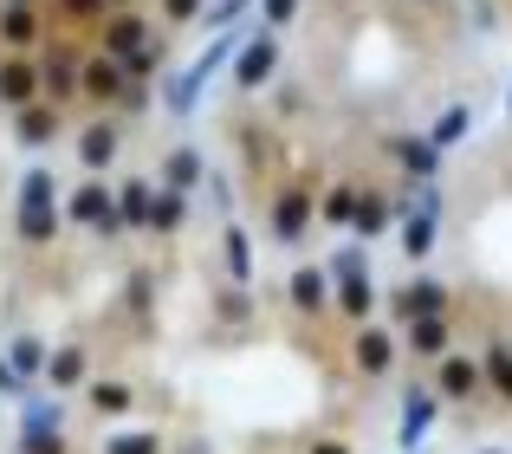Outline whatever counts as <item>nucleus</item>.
<instances>
[{"mask_svg": "<svg viewBox=\"0 0 512 454\" xmlns=\"http://www.w3.org/2000/svg\"><path fill=\"white\" fill-rule=\"evenodd\" d=\"M350 208H357V182H331L325 202H318V215H325L331 227H350Z\"/></svg>", "mask_w": 512, "mask_h": 454, "instance_id": "32", "label": "nucleus"}, {"mask_svg": "<svg viewBox=\"0 0 512 454\" xmlns=\"http://www.w3.org/2000/svg\"><path fill=\"white\" fill-rule=\"evenodd\" d=\"M150 20H143L137 7H117V13H104V26H98V52L104 59H117V65H130L143 46H150Z\"/></svg>", "mask_w": 512, "mask_h": 454, "instance_id": "2", "label": "nucleus"}, {"mask_svg": "<svg viewBox=\"0 0 512 454\" xmlns=\"http://www.w3.org/2000/svg\"><path fill=\"white\" fill-rule=\"evenodd\" d=\"M338 312H344V318H357V325H370V312H376V286H370V279H344V286H338Z\"/></svg>", "mask_w": 512, "mask_h": 454, "instance_id": "29", "label": "nucleus"}, {"mask_svg": "<svg viewBox=\"0 0 512 454\" xmlns=\"http://www.w3.org/2000/svg\"><path fill=\"white\" fill-rule=\"evenodd\" d=\"M467 124H474V111H467V104H448V111L435 117V130H428V143H435V150H448V143L467 137Z\"/></svg>", "mask_w": 512, "mask_h": 454, "instance_id": "31", "label": "nucleus"}, {"mask_svg": "<svg viewBox=\"0 0 512 454\" xmlns=\"http://www.w3.org/2000/svg\"><path fill=\"white\" fill-rule=\"evenodd\" d=\"M13 454H20V448H13Z\"/></svg>", "mask_w": 512, "mask_h": 454, "instance_id": "50", "label": "nucleus"}, {"mask_svg": "<svg viewBox=\"0 0 512 454\" xmlns=\"http://www.w3.org/2000/svg\"><path fill=\"white\" fill-rule=\"evenodd\" d=\"M85 403L98 409V416H124V409H137V390L117 383V377H98V383H85Z\"/></svg>", "mask_w": 512, "mask_h": 454, "instance_id": "24", "label": "nucleus"}, {"mask_svg": "<svg viewBox=\"0 0 512 454\" xmlns=\"http://www.w3.org/2000/svg\"><path fill=\"white\" fill-rule=\"evenodd\" d=\"M117 7H130V0H104V13H117Z\"/></svg>", "mask_w": 512, "mask_h": 454, "instance_id": "46", "label": "nucleus"}, {"mask_svg": "<svg viewBox=\"0 0 512 454\" xmlns=\"http://www.w3.org/2000/svg\"><path fill=\"white\" fill-rule=\"evenodd\" d=\"M221 260H227V279H234V286H247V279H253V240H247V227H234V221L221 227Z\"/></svg>", "mask_w": 512, "mask_h": 454, "instance_id": "23", "label": "nucleus"}, {"mask_svg": "<svg viewBox=\"0 0 512 454\" xmlns=\"http://www.w3.org/2000/svg\"><path fill=\"white\" fill-rule=\"evenodd\" d=\"M182 454H208V448H182Z\"/></svg>", "mask_w": 512, "mask_h": 454, "instance_id": "48", "label": "nucleus"}, {"mask_svg": "<svg viewBox=\"0 0 512 454\" xmlns=\"http://www.w3.org/2000/svg\"><path fill=\"white\" fill-rule=\"evenodd\" d=\"M182 221H188V195L156 189L150 195V227H143V234H182Z\"/></svg>", "mask_w": 512, "mask_h": 454, "instance_id": "26", "label": "nucleus"}, {"mask_svg": "<svg viewBox=\"0 0 512 454\" xmlns=\"http://www.w3.org/2000/svg\"><path fill=\"white\" fill-rule=\"evenodd\" d=\"M435 221L441 215H422V208L402 221V253H409V260H428V247H435Z\"/></svg>", "mask_w": 512, "mask_h": 454, "instance_id": "30", "label": "nucleus"}, {"mask_svg": "<svg viewBox=\"0 0 512 454\" xmlns=\"http://www.w3.org/2000/svg\"><path fill=\"white\" fill-rule=\"evenodd\" d=\"M260 13H266V33H273V26H286L299 13V0H260Z\"/></svg>", "mask_w": 512, "mask_h": 454, "instance_id": "40", "label": "nucleus"}, {"mask_svg": "<svg viewBox=\"0 0 512 454\" xmlns=\"http://www.w3.org/2000/svg\"><path fill=\"white\" fill-rule=\"evenodd\" d=\"M117 150H124V130H117V117H91V124L78 130V163H85L91 176H104V169L117 163Z\"/></svg>", "mask_w": 512, "mask_h": 454, "instance_id": "8", "label": "nucleus"}, {"mask_svg": "<svg viewBox=\"0 0 512 454\" xmlns=\"http://www.w3.org/2000/svg\"><path fill=\"white\" fill-rule=\"evenodd\" d=\"M39 33H46V26H39V7H0V39H7V52L33 46Z\"/></svg>", "mask_w": 512, "mask_h": 454, "instance_id": "25", "label": "nucleus"}, {"mask_svg": "<svg viewBox=\"0 0 512 454\" xmlns=\"http://www.w3.org/2000/svg\"><path fill=\"white\" fill-rule=\"evenodd\" d=\"M150 195H156L150 176H130L124 189L111 195V202H117V221H124V234H143V227H150Z\"/></svg>", "mask_w": 512, "mask_h": 454, "instance_id": "15", "label": "nucleus"}, {"mask_svg": "<svg viewBox=\"0 0 512 454\" xmlns=\"http://www.w3.org/2000/svg\"><path fill=\"white\" fill-rule=\"evenodd\" d=\"M150 286H156L150 273H137V279H130V286H124V305H130V312H137V318L150 312Z\"/></svg>", "mask_w": 512, "mask_h": 454, "instance_id": "39", "label": "nucleus"}, {"mask_svg": "<svg viewBox=\"0 0 512 454\" xmlns=\"http://www.w3.org/2000/svg\"><path fill=\"white\" fill-rule=\"evenodd\" d=\"M402 344H409L415 357H448V344H454V331H448V318H409V331H402Z\"/></svg>", "mask_w": 512, "mask_h": 454, "instance_id": "19", "label": "nucleus"}, {"mask_svg": "<svg viewBox=\"0 0 512 454\" xmlns=\"http://www.w3.org/2000/svg\"><path fill=\"white\" fill-rule=\"evenodd\" d=\"M480 377H487V390L512 403V344H487V357H480Z\"/></svg>", "mask_w": 512, "mask_h": 454, "instance_id": "27", "label": "nucleus"}, {"mask_svg": "<svg viewBox=\"0 0 512 454\" xmlns=\"http://www.w3.org/2000/svg\"><path fill=\"white\" fill-rule=\"evenodd\" d=\"M487 390V377H480V357H441V370H435V396H448V403H467V396H480Z\"/></svg>", "mask_w": 512, "mask_h": 454, "instance_id": "10", "label": "nucleus"}, {"mask_svg": "<svg viewBox=\"0 0 512 454\" xmlns=\"http://www.w3.org/2000/svg\"><path fill=\"white\" fill-rule=\"evenodd\" d=\"M85 370H91L85 344H65V351H46V383H52V390H85Z\"/></svg>", "mask_w": 512, "mask_h": 454, "instance_id": "18", "label": "nucleus"}, {"mask_svg": "<svg viewBox=\"0 0 512 454\" xmlns=\"http://www.w3.org/2000/svg\"><path fill=\"white\" fill-rule=\"evenodd\" d=\"M273 72H279V46H273V33H247V46L234 52V85H240V91H260Z\"/></svg>", "mask_w": 512, "mask_h": 454, "instance_id": "7", "label": "nucleus"}, {"mask_svg": "<svg viewBox=\"0 0 512 454\" xmlns=\"http://www.w3.org/2000/svg\"><path fill=\"white\" fill-rule=\"evenodd\" d=\"M169 20H201V0H163Z\"/></svg>", "mask_w": 512, "mask_h": 454, "instance_id": "44", "label": "nucleus"}, {"mask_svg": "<svg viewBox=\"0 0 512 454\" xmlns=\"http://www.w3.org/2000/svg\"><path fill=\"white\" fill-rule=\"evenodd\" d=\"M312 215H318V195L305 189V182H286V189L273 195V240L279 247H299V240L312 234Z\"/></svg>", "mask_w": 512, "mask_h": 454, "instance_id": "3", "label": "nucleus"}, {"mask_svg": "<svg viewBox=\"0 0 512 454\" xmlns=\"http://www.w3.org/2000/svg\"><path fill=\"white\" fill-rule=\"evenodd\" d=\"M325 279H370V266H363V247H344V253H331V266H325Z\"/></svg>", "mask_w": 512, "mask_h": 454, "instance_id": "35", "label": "nucleus"}, {"mask_svg": "<svg viewBox=\"0 0 512 454\" xmlns=\"http://www.w3.org/2000/svg\"><path fill=\"white\" fill-rule=\"evenodd\" d=\"M247 7H253V0H201V20H208V26H234Z\"/></svg>", "mask_w": 512, "mask_h": 454, "instance_id": "37", "label": "nucleus"}, {"mask_svg": "<svg viewBox=\"0 0 512 454\" xmlns=\"http://www.w3.org/2000/svg\"><path fill=\"white\" fill-rule=\"evenodd\" d=\"M13 208H59V176H52V169H26Z\"/></svg>", "mask_w": 512, "mask_h": 454, "instance_id": "28", "label": "nucleus"}, {"mask_svg": "<svg viewBox=\"0 0 512 454\" xmlns=\"http://www.w3.org/2000/svg\"><path fill=\"white\" fill-rule=\"evenodd\" d=\"M0 104H7V111L39 104V72H33V59H0Z\"/></svg>", "mask_w": 512, "mask_h": 454, "instance_id": "14", "label": "nucleus"}, {"mask_svg": "<svg viewBox=\"0 0 512 454\" xmlns=\"http://www.w3.org/2000/svg\"><path fill=\"white\" fill-rule=\"evenodd\" d=\"M247 312H253L247 286H227V292H214V318H221V325H240Z\"/></svg>", "mask_w": 512, "mask_h": 454, "instance_id": "34", "label": "nucleus"}, {"mask_svg": "<svg viewBox=\"0 0 512 454\" xmlns=\"http://www.w3.org/2000/svg\"><path fill=\"white\" fill-rule=\"evenodd\" d=\"M20 377H33V370H46V344L39 338H13V357H7Z\"/></svg>", "mask_w": 512, "mask_h": 454, "instance_id": "36", "label": "nucleus"}, {"mask_svg": "<svg viewBox=\"0 0 512 454\" xmlns=\"http://www.w3.org/2000/svg\"><path fill=\"white\" fill-rule=\"evenodd\" d=\"M104 454H163V435H150V429L111 435V442H104Z\"/></svg>", "mask_w": 512, "mask_h": 454, "instance_id": "33", "label": "nucleus"}, {"mask_svg": "<svg viewBox=\"0 0 512 454\" xmlns=\"http://www.w3.org/2000/svg\"><path fill=\"white\" fill-rule=\"evenodd\" d=\"M312 454H350V442H312Z\"/></svg>", "mask_w": 512, "mask_h": 454, "instance_id": "45", "label": "nucleus"}, {"mask_svg": "<svg viewBox=\"0 0 512 454\" xmlns=\"http://www.w3.org/2000/svg\"><path fill=\"white\" fill-rule=\"evenodd\" d=\"M59 208H13V234L26 240V247H52L59 240Z\"/></svg>", "mask_w": 512, "mask_h": 454, "instance_id": "22", "label": "nucleus"}, {"mask_svg": "<svg viewBox=\"0 0 512 454\" xmlns=\"http://www.w3.org/2000/svg\"><path fill=\"white\" fill-rule=\"evenodd\" d=\"M240 46H247V33H234V26H227V33H214V46L208 52H201V59L195 65H188V72L182 78H169V91H163V104H169V111L175 117H182V111H195V98H201V85H208V78L214 72H221V65L227 59H234V52Z\"/></svg>", "mask_w": 512, "mask_h": 454, "instance_id": "1", "label": "nucleus"}, {"mask_svg": "<svg viewBox=\"0 0 512 454\" xmlns=\"http://www.w3.org/2000/svg\"><path fill=\"white\" fill-rule=\"evenodd\" d=\"M117 215V202H111V182H78L72 195H65V208H59V221H72V227H91V234H98L104 221Z\"/></svg>", "mask_w": 512, "mask_h": 454, "instance_id": "5", "label": "nucleus"}, {"mask_svg": "<svg viewBox=\"0 0 512 454\" xmlns=\"http://www.w3.org/2000/svg\"><path fill=\"white\" fill-rule=\"evenodd\" d=\"M143 104H150V85H137V78H130L124 98H117V111H143Z\"/></svg>", "mask_w": 512, "mask_h": 454, "instance_id": "43", "label": "nucleus"}, {"mask_svg": "<svg viewBox=\"0 0 512 454\" xmlns=\"http://www.w3.org/2000/svg\"><path fill=\"white\" fill-rule=\"evenodd\" d=\"M286 286H292V292H286V299H292V312H305V318H312V312H325V299H331V292H325V286H331V279H325V266H299V273H292Z\"/></svg>", "mask_w": 512, "mask_h": 454, "instance_id": "20", "label": "nucleus"}, {"mask_svg": "<svg viewBox=\"0 0 512 454\" xmlns=\"http://www.w3.org/2000/svg\"><path fill=\"white\" fill-rule=\"evenodd\" d=\"M124 85H130V72L117 59H104V52L78 65V98H91V104H117V98H124Z\"/></svg>", "mask_w": 512, "mask_h": 454, "instance_id": "9", "label": "nucleus"}, {"mask_svg": "<svg viewBox=\"0 0 512 454\" xmlns=\"http://www.w3.org/2000/svg\"><path fill=\"white\" fill-rule=\"evenodd\" d=\"M201 182H208L201 150H195V143H175V150L163 156V189H169V195H188V189H201Z\"/></svg>", "mask_w": 512, "mask_h": 454, "instance_id": "13", "label": "nucleus"}, {"mask_svg": "<svg viewBox=\"0 0 512 454\" xmlns=\"http://www.w3.org/2000/svg\"><path fill=\"white\" fill-rule=\"evenodd\" d=\"M65 20H104V0H59Z\"/></svg>", "mask_w": 512, "mask_h": 454, "instance_id": "41", "label": "nucleus"}, {"mask_svg": "<svg viewBox=\"0 0 512 454\" xmlns=\"http://www.w3.org/2000/svg\"><path fill=\"white\" fill-rule=\"evenodd\" d=\"M124 72H130V78H137V85H150V72H163V46H156V39H150V46H143V52H137V59H130V65H124Z\"/></svg>", "mask_w": 512, "mask_h": 454, "instance_id": "38", "label": "nucleus"}, {"mask_svg": "<svg viewBox=\"0 0 512 454\" xmlns=\"http://www.w3.org/2000/svg\"><path fill=\"white\" fill-rule=\"evenodd\" d=\"M20 454H72L65 448V403H33L26 409Z\"/></svg>", "mask_w": 512, "mask_h": 454, "instance_id": "4", "label": "nucleus"}, {"mask_svg": "<svg viewBox=\"0 0 512 454\" xmlns=\"http://www.w3.org/2000/svg\"><path fill=\"white\" fill-rule=\"evenodd\" d=\"M506 111H512V91H506Z\"/></svg>", "mask_w": 512, "mask_h": 454, "instance_id": "49", "label": "nucleus"}, {"mask_svg": "<svg viewBox=\"0 0 512 454\" xmlns=\"http://www.w3.org/2000/svg\"><path fill=\"white\" fill-rule=\"evenodd\" d=\"M435 409H441V396L415 383V390H409V403H402V429H396V442L409 448V454H422V435L435 429Z\"/></svg>", "mask_w": 512, "mask_h": 454, "instance_id": "12", "label": "nucleus"}, {"mask_svg": "<svg viewBox=\"0 0 512 454\" xmlns=\"http://www.w3.org/2000/svg\"><path fill=\"white\" fill-rule=\"evenodd\" d=\"M0 7H33V0H0Z\"/></svg>", "mask_w": 512, "mask_h": 454, "instance_id": "47", "label": "nucleus"}, {"mask_svg": "<svg viewBox=\"0 0 512 454\" xmlns=\"http://www.w3.org/2000/svg\"><path fill=\"white\" fill-rule=\"evenodd\" d=\"M389 156H396L402 169H409L415 182H435L441 176V150L428 137H389Z\"/></svg>", "mask_w": 512, "mask_h": 454, "instance_id": "16", "label": "nucleus"}, {"mask_svg": "<svg viewBox=\"0 0 512 454\" xmlns=\"http://www.w3.org/2000/svg\"><path fill=\"white\" fill-rule=\"evenodd\" d=\"M389 215H396V202H389V195L357 189V208H350V234H357V240H376V234L389 227Z\"/></svg>", "mask_w": 512, "mask_h": 454, "instance_id": "21", "label": "nucleus"}, {"mask_svg": "<svg viewBox=\"0 0 512 454\" xmlns=\"http://www.w3.org/2000/svg\"><path fill=\"white\" fill-rule=\"evenodd\" d=\"M33 72H39V104H52V111H65V104L78 98V59H72V52H59V46H52L46 59L33 65Z\"/></svg>", "mask_w": 512, "mask_h": 454, "instance_id": "6", "label": "nucleus"}, {"mask_svg": "<svg viewBox=\"0 0 512 454\" xmlns=\"http://www.w3.org/2000/svg\"><path fill=\"white\" fill-rule=\"evenodd\" d=\"M0 396H26V377L7 364V351H0Z\"/></svg>", "mask_w": 512, "mask_h": 454, "instance_id": "42", "label": "nucleus"}, {"mask_svg": "<svg viewBox=\"0 0 512 454\" xmlns=\"http://www.w3.org/2000/svg\"><path fill=\"white\" fill-rule=\"evenodd\" d=\"M350 357H357L363 377H389V370H396V338H389L383 325H363L357 338H350Z\"/></svg>", "mask_w": 512, "mask_h": 454, "instance_id": "11", "label": "nucleus"}, {"mask_svg": "<svg viewBox=\"0 0 512 454\" xmlns=\"http://www.w3.org/2000/svg\"><path fill=\"white\" fill-rule=\"evenodd\" d=\"M13 137H20L26 150H46V143L59 137V111H52V104H26V111H13Z\"/></svg>", "mask_w": 512, "mask_h": 454, "instance_id": "17", "label": "nucleus"}]
</instances>
